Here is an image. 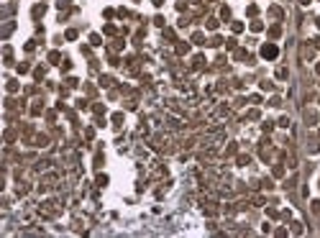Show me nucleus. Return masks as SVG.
<instances>
[{
    "label": "nucleus",
    "instance_id": "obj_1",
    "mask_svg": "<svg viewBox=\"0 0 320 238\" xmlns=\"http://www.w3.org/2000/svg\"><path fill=\"white\" fill-rule=\"evenodd\" d=\"M264 56L274 59V56H277V49H274V46H264Z\"/></svg>",
    "mask_w": 320,
    "mask_h": 238
}]
</instances>
